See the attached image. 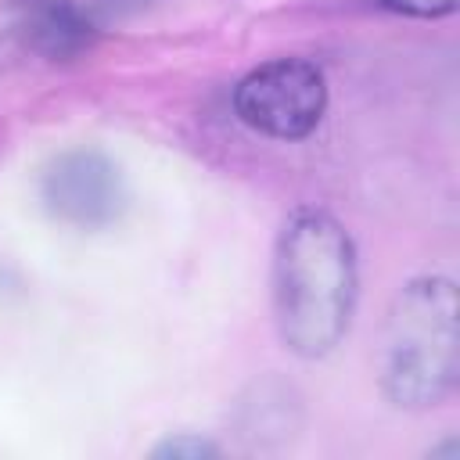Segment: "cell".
<instances>
[{"instance_id":"6da1fadb","label":"cell","mask_w":460,"mask_h":460,"mask_svg":"<svg viewBox=\"0 0 460 460\" xmlns=\"http://www.w3.org/2000/svg\"><path fill=\"white\" fill-rule=\"evenodd\" d=\"M356 305V248L349 230L320 212L298 208L273 259V309L284 345L295 356H327L349 331Z\"/></svg>"},{"instance_id":"7a4b0ae2","label":"cell","mask_w":460,"mask_h":460,"mask_svg":"<svg viewBox=\"0 0 460 460\" xmlns=\"http://www.w3.org/2000/svg\"><path fill=\"white\" fill-rule=\"evenodd\" d=\"M460 370L456 288L449 277L410 280L388 313L381 388L395 406L428 410L442 402Z\"/></svg>"},{"instance_id":"3957f363","label":"cell","mask_w":460,"mask_h":460,"mask_svg":"<svg viewBox=\"0 0 460 460\" xmlns=\"http://www.w3.org/2000/svg\"><path fill=\"white\" fill-rule=\"evenodd\" d=\"M327 108V79L305 58H277L252 68L234 90L237 119L273 140L309 137Z\"/></svg>"},{"instance_id":"277c9868","label":"cell","mask_w":460,"mask_h":460,"mask_svg":"<svg viewBox=\"0 0 460 460\" xmlns=\"http://www.w3.org/2000/svg\"><path fill=\"white\" fill-rule=\"evenodd\" d=\"M40 194L50 216L83 230L115 223L126 205V187L119 169L101 151L90 147L58 155L40 180Z\"/></svg>"},{"instance_id":"5b68a950","label":"cell","mask_w":460,"mask_h":460,"mask_svg":"<svg viewBox=\"0 0 460 460\" xmlns=\"http://www.w3.org/2000/svg\"><path fill=\"white\" fill-rule=\"evenodd\" d=\"M11 25L50 61H68L93 43V25L72 0H11Z\"/></svg>"},{"instance_id":"8992f818","label":"cell","mask_w":460,"mask_h":460,"mask_svg":"<svg viewBox=\"0 0 460 460\" xmlns=\"http://www.w3.org/2000/svg\"><path fill=\"white\" fill-rule=\"evenodd\" d=\"M385 7L410 18H442V14H453L460 0H385Z\"/></svg>"},{"instance_id":"52a82bcc","label":"cell","mask_w":460,"mask_h":460,"mask_svg":"<svg viewBox=\"0 0 460 460\" xmlns=\"http://www.w3.org/2000/svg\"><path fill=\"white\" fill-rule=\"evenodd\" d=\"M155 456H172V460H201V456H216V446L201 442V438H190V435H180V438H169L155 449Z\"/></svg>"}]
</instances>
